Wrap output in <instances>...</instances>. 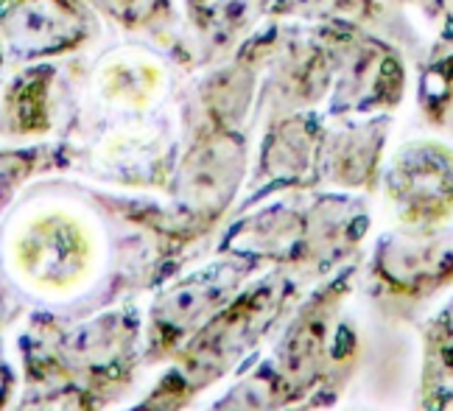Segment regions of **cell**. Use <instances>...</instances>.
Segmentation results:
<instances>
[{"instance_id":"6da1fadb","label":"cell","mask_w":453,"mask_h":411,"mask_svg":"<svg viewBox=\"0 0 453 411\" xmlns=\"http://www.w3.org/2000/svg\"><path fill=\"white\" fill-rule=\"evenodd\" d=\"M330 67L339 76V98L350 110H370L375 104H392L400 90V65L395 54L380 42H372L350 31L327 45Z\"/></svg>"},{"instance_id":"7a4b0ae2","label":"cell","mask_w":453,"mask_h":411,"mask_svg":"<svg viewBox=\"0 0 453 411\" xmlns=\"http://www.w3.org/2000/svg\"><path fill=\"white\" fill-rule=\"evenodd\" d=\"M87 20L71 0H12L4 14L6 48L20 57L62 54L81 42Z\"/></svg>"},{"instance_id":"3957f363","label":"cell","mask_w":453,"mask_h":411,"mask_svg":"<svg viewBox=\"0 0 453 411\" xmlns=\"http://www.w3.org/2000/svg\"><path fill=\"white\" fill-rule=\"evenodd\" d=\"M392 194L414 210H442L453 202V151L440 143H414L397 154Z\"/></svg>"},{"instance_id":"277c9868","label":"cell","mask_w":453,"mask_h":411,"mask_svg":"<svg viewBox=\"0 0 453 411\" xmlns=\"http://www.w3.org/2000/svg\"><path fill=\"white\" fill-rule=\"evenodd\" d=\"M313 148H317L313 121L300 112H291L274 124L266 146V165L274 168V174H303L311 165Z\"/></svg>"},{"instance_id":"5b68a950","label":"cell","mask_w":453,"mask_h":411,"mask_svg":"<svg viewBox=\"0 0 453 411\" xmlns=\"http://www.w3.org/2000/svg\"><path fill=\"white\" fill-rule=\"evenodd\" d=\"M260 9H264V0H211L204 26L216 40H235L257 20Z\"/></svg>"},{"instance_id":"8992f818","label":"cell","mask_w":453,"mask_h":411,"mask_svg":"<svg viewBox=\"0 0 453 411\" xmlns=\"http://www.w3.org/2000/svg\"><path fill=\"white\" fill-rule=\"evenodd\" d=\"M423 107L434 124L453 132V62L434 67L426 76Z\"/></svg>"},{"instance_id":"52a82bcc","label":"cell","mask_w":453,"mask_h":411,"mask_svg":"<svg viewBox=\"0 0 453 411\" xmlns=\"http://www.w3.org/2000/svg\"><path fill=\"white\" fill-rule=\"evenodd\" d=\"M93 6L101 11H107L115 20H124L127 26H134L146 20V14L151 11V0H93Z\"/></svg>"},{"instance_id":"ba28073f","label":"cell","mask_w":453,"mask_h":411,"mask_svg":"<svg viewBox=\"0 0 453 411\" xmlns=\"http://www.w3.org/2000/svg\"><path fill=\"white\" fill-rule=\"evenodd\" d=\"M286 11L294 14H327V11H336L339 9V0H280Z\"/></svg>"},{"instance_id":"9c48e42d","label":"cell","mask_w":453,"mask_h":411,"mask_svg":"<svg viewBox=\"0 0 453 411\" xmlns=\"http://www.w3.org/2000/svg\"><path fill=\"white\" fill-rule=\"evenodd\" d=\"M442 4V11H445V20L453 26V0H440Z\"/></svg>"}]
</instances>
